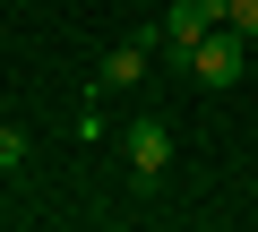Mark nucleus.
Instances as JSON below:
<instances>
[{
    "label": "nucleus",
    "instance_id": "obj_1",
    "mask_svg": "<svg viewBox=\"0 0 258 232\" xmlns=\"http://www.w3.org/2000/svg\"><path fill=\"white\" fill-rule=\"evenodd\" d=\"M189 78H198V86H232V78H241V35H232V26H207V35L189 43Z\"/></svg>",
    "mask_w": 258,
    "mask_h": 232
},
{
    "label": "nucleus",
    "instance_id": "obj_2",
    "mask_svg": "<svg viewBox=\"0 0 258 232\" xmlns=\"http://www.w3.org/2000/svg\"><path fill=\"white\" fill-rule=\"evenodd\" d=\"M120 155H129L138 181H164V172H172V129H164V121H129V129H120Z\"/></svg>",
    "mask_w": 258,
    "mask_h": 232
},
{
    "label": "nucleus",
    "instance_id": "obj_3",
    "mask_svg": "<svg viewBox=\"0 0 258 232\" xmlns=\"http://www.w3.org/2000/svg\"><path fill=\"white\" fill-rule=\"evenodd\" d=\"M207 26H215V18H207V9H198V0H181V9H172V18H164V52H172V60H181V69H189V43H198V35H207Z\"/></svg>",
    "mask_w": 258,
    "mask_h": 232
},
{
    "label": "nucleus",
    "instance_id": "obj_4",
    "mask_svg": "<svg viewBox=\"0 0 258 232\" xmlns=\"http://www.w3.org/2000/svg\"><path fill=\"white\" fill-rule=\"evenodd\" d=\"M18 164H26V129H18V121H0V172H18Z\"/></svg>",
    "mask_w": 258,
    "mask_h": 232
},
{
    "label": "nucleus",
    "instance_id": "obj_5",
    "mask_svg": "<svg viewBox=\"0 0 258 232\" xmlns=\"http://www.w3.org/2000/svg\"><path fill=\"white\" fill-rule=\"evenodd\" d=\"M224 26H232L241 43H258V0H232V9H224Z\"/></svg>",
    "mask_w": 258,
    "mask_h": 232
}]
</instances>
